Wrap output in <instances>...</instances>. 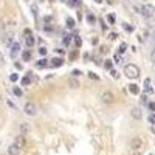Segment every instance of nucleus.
<instances>
[{
	"label": "nucleus",
	"mask_w": 155,
	"mask_h": 155,
	"mask_svg": "<svg viewBox=\"0 0 155 155\" xmlns=\"http://www.w3.org/2000/svg\"><path fill=\"white\" fill-rule=\"evenodd\" d=\"M124 75L130 79H135V78L140 76V68L136 65H133V64H129V65L124 67Z\"/></svg>",
	"instance_id": "1"
},
{
	"label": "nucleus",
	"mask_w": 155,
	"mask_h": 155,
	"mask_svg": "<svg viewBox=\"0 0 155 155\" xmlns=\"http://www.w3.org/2000/svg\"><path fill=\"white\" fill-rule=\"evenodd\" d=\"M23 112L26 115H30V116H34L36 113H37V107H36V104H33V103H26L23 106Z\"/></svg>",
	"instance_id": "2"
},
{
	"label": "nucleus",
	"mask_w": 155,
	"mask_h": 155,
	"mask_svg": "<svg viewBox=\"0 0 155 155\" xmlns=\"http://www.w3.org/2000/svg\"><path fill=\"white\" fill-rule=\"evenodd\" d=\"M99 99H101L104 104H112L113 99H115V96H113L112 92H103L101 95H99Z\"/></svg>",
	"instance_id": "3"
},
{
	"label": "nucleus",
	"mask_w": 155,
	"mask_h": 155,
	"mask_svg": "<svg viewBox=\"0 0 155 155\" xmlns=\"http://www.w3.org/2000/svg\"><path fill=\"white\" fill-rule=\"evenodd\" d=\"M140 11H141V14H143L144 17H152L154 13H155V8H154L152 5H143V6L140 8Z\"/></svg>",
	"instance_id": "4"
},
{
	"label": "nucleus",
	"mask_w": 155,
	"mask_h": 155,
	"mask_svg": "<svg viewBox=\"0 0 155 155\" xmlns=\"http://www.w3.org/2000/svg\"><path fill=\"white\" fill-rule=\"evenodd\" d=\"M143 148V140L140 138V136H135V138L130 140V149L133 151H140Z\"/></svg>",
	"instance_id": "5"
},
{
	"label": "nucleus",
	"mask_w": 155,
	"mask_h": 155,
	"mask_svg": "<svg viewBox=\"0 0 155 155\" xmlns=\"http://www.w3.org/2000/svg\"><path fill=\"white\" fill-rule=\"evenodd\" d=\"M14 144H16L20 151H22V149H25V148H26V136L19 135V136H17V138L14 140Z\"/></svg>",
	"instance_id": "6"
},
{
	"label": "nucleus",
	"mask_w": 155,
	"mask_h": 155,
	"mask_svg": "<svg viewBox=\"0 0 155 155\" xmlns=\"http://www.w3.org/2000/svg\"><path fill=\"white\" fill-rule=\"evenodd\" d=\"M8 155H20V149L13 143V144L10 146V148H8Z\"/></svg>",
	"instance_id": "7"
},
{
	"label": "nucleus",
	"mask_w": 155,
	"mask_h": 155,
	"mask_svg": "<svg viewBox=\"0 0 155 155\" xmlns=\"http://www.w3.org/2000/svg\"><path fill=\"white\" fill-rule=\"evenodd\" d=\"M47 67H48V61L47 59H39L37 62H36V68H39V70L47 68Z\"/></svg>",
	"instance_id": "8"
},
{
	"label": "nucleus",
	"mask_w": 155,
	"mask_h": 155,
	"mask_svg": "<svg viewBox=\"0 0 155 155\" xmlns=\"http://www.w3.org/2000/svg\"><path fill=\"white\" fill-rule=\"evenodd\" d=\"M19 130H20V135H26L30 132V124H26V123H22L20 126H19Z\"/></svg>",
	"instance_id": "9"
},
{
	"label": "nucleus",
	"mask_w": 155,
	"mask_h": 155,
	"mask_svg": "<svg viewBox=\"0 0 155 155\" xmlns=\"http://www.w3.org/2000/svg\"><path fill=\"white\" fill-rule=\"evenodd\" d=\"M19 50H20V43L19 42H14L13 45H11V58H14L17 53H19Z\"/></svg>",
	"instance_id": "10"
},
{
	"label": "nucleus",
	"mask_w": 155,
	"mask_h": 155,
	"mask_svg": "<svg viewBox=\"0 0 155 155\" xmlns=\"http://www.w3.org/2000/svg\"><path fill=\"white\" fill-rule=\"evenodd\" d=\"M130 115H132V116L135 118V120H140V118L143 116V115H141V110H140L138 107H133L132 110H130Z\"/></svg>",
	"instance_id": "11"
},
{
	"label": "nucleus",
	"mask_w": 155,
	"mask_h": 155,
	"mask_svg": "<svg viewBox=\"0 0 155 155\" xmlns=\"http://www.w3.org/2000/svg\"><path fill=\"white\" fill-rule=\"evenodd\" d=\"M34 42H36V39H34L33 34H31V36H25V43H26V47H33Z\"/></svg>",
	"instance_id": "12"
},
{
	"label": "nucleus",
	"mask_w": 155,
	"mask_h": 155,
	"mask_svg": "<svg viewBox=\"0 0 155 155\" xmlns=\"http://www.w3.org/2000/svg\"><path fill=\"white\" fill-rule=\"evenodd\" d=\"M144 92H146V93H152V92H154L152 87H151V79H149V78L144 79Z\"/></svg>",
	"instance_id": "13"
},
{
	"label": "nucleus",
	"mask_w": 155,
	"mask_h": 155,
	"mask_svg": "<svg viewBox=\"0 0 155 155\" xmlns=\"http://www.w3.org/2000/svg\"><path fill=\"white\" fill-rule=\"evenodd\" d=\"M30 82H31V73H28L25 78H22V81H20V84L25 87V85H30Z\"/></svg>",
	"instance_id": "14"
},
{
	"label": "nucleus",
	"mask_w": 155,
	"mask_h": 155,
	"mask_svg": "<svg viewBox=\"0 0 155 155\" xmlns=\"http://www.w3.org/2000/svg\"><path fill=\"white\" fill-rule=\"evenodd\" d=\"M22 61H23V62L31 61V51H30V50H26V51L22 53Z\"/></svg>",
	"instance_id": "15"
},
{
	"label": "nucleus",
	"mask_w": 155,
	"mask_h": 155,
	"mask_svg": "<svg viewBox=\"0 0 155 155\" xmlns=\"http://www.w3.org/2000/svg\"><path fill=\"white\" fill-rule=\"evenodd\" d=\"M129 92L132 95H138L140 93V88H138V85H136V84H130L129 85Z\"/></svg>",
	"instance_id": "16"
},
{
	"label": "nucleus",
	"mask_w": 155,
	"mask_h": 155,
	"mask_svg": "<svg viewBox=\"0 0 155 155\" xmlns=\"http://www.w3.org/2000/svg\"><path fill=\"white\" fill-rule=\"evenodd\" d=\"M62 62H64V59H61V58H54V59H51V65H53V67H61Z\"/></svg>",
	"instance_id": "17"
},
{
	"label": "nucleus",
	"mask_w": 155,
	"mask_h": 155,
	"mask_svg": "<svg viewBox=\"0 0 155 155\" xmlns=\"http://www.w3.org/2000/svg\"><path fill=\"white\" fill-rule=\"evenodd\" d=\"M68 84H70V87H71V88H78V87H79V82H78V81H76L75 78H71V79L68 81Z\"/></svg>",
	"instance_id": "18"
},
{
	"label": "nucleus",
	"mask_w": 155,
	"mask_h": 155,
	"mask_svg": "<svg viewBox=\"0 0 155 155\" xmlns=\"http://www.w3.org/2000/svg\"><path fill=\"white\" fill-rule=\"evenodd\" d=\"M73 37H75V39H73V42H75L76 47H81V45H82V40H81L79 36H73Z\"/></svg>",
	"instance_id": "19"
},
{
	"label": "nucleus",
	"mask_w": 155,
	"mask_h": 155,
	"mask_svg": "<svg viewBox=\"0 0 155 155\" xmlns=\"http://www.w3.org/2000/svg\"><path fill=\"white\" fill-rule=\"evenodd\" d=\"M71 37L73 36H64V39H62V42H64V45H70V42H71Z\"/></svg>",
	"instance_id": "20"
},
{
	"label": "nucleus",
	"mask_w": 155,
	"mask_h": 155,
	"mask_svg": "<svg viewBox=\"0 0 155 155\" xmlns=\"http://www.w3.org/2000/svg\"><path fill=\"white\" fill-rule=\"evenodd\" d=\"M126 50H127V43H126V42H123V43L120 45V48H118V53L121 54V53H124Z\"/></svg>",
	"instance_id": "21"
},
{
	"label": "nucleus",
	"mask_w": 155,
	"mask_h": 155,
	"mask_svg": "<svg viewBox=\"0 0 155 155\" xmlns=\"http://www.w3.org/2000/svg\"><path fill=\"white\" fill-rule=\"evenodd\" d=\"M87 22L93 25V23L96 22V19H95V16H93V14H87Z\"/></svg>",
	"instance_id": "22"
},
{
	"label": "nucleus",
	"mask_w": 155,
	"mask_h": 155,
	"mask_svg": "<svg viewBox=\"0 0 155 155\" xmlns=\"http://www.w3.org/2000/svg\"><path fill=\"white\" fill-rule=\"evenodd\" d=\"M75 19H71V17H68V19H67V26H68V28H73V26H75Z\"/></svg>",
	"instance_id": "23"
},
{
	"label": "nucleus",
	"mask_w": 155,
	"mask_h": 155,
	"mask_svg": "<svg viewBox=\"0 0 155 155\" xmlns=\"http://www.w3.org/2000/svg\"><path fill=\"white\" fill-rule=\"evenodd\" d=\"M13 93H14L16 96H22V90H20L19 87H14V88H13Z\"/></svg>",
	"instance_id": "24"
},
{
	"label": "nucleus",
	"mask_w": 155,
	"mask_h": 155,
	"mask_svg": "<svg viewBox=\"0 0 155 155\" xmlns=\"http://www.w3.org/2000/svg\"><path fill=\"white\" fill-rule=\"evenodd\" d=\"M107 20H109V23H112V25H113V23H115V20H116V19H115V14H109V16H107Z\"/></svg>",
	"instance_id": "25"
},
{
	"label": "nucleus",
	"mask_w": 155,
	"mask_h": 155,
	"mask_svg": "<svg viewBox=\"0 0 155 155\" xmlns=\"http://www.w3.org/2000/svg\"><path fill=\"white\" fill-rule=\"evenodd\" d=\"M112 65H113L112 61H106V64H104V67H106L107 70H112Z\"/></svg>",
	"instance_id": "26"
},
{
	"label": "nucleus",
	"mask_w": 155,
	"mask_h": 155,
	"mask_svg": "<svg viewBox=\"0 0 155 155\" xmlns=\"http://www.w3.org/2000/svg\"><path fill=\"white\" fill-rule=\"evenodd\" d=\"M124 30H126V31H129V33H132V31H133V26H132V25H129V23H124Z\"/></svg>",
	"instance_id": "27"
},
{
	"label": "nucleus",
	"mask_w": 155,
	"mask_h": 155,
	"mask_svg": "<svg viewBox=\"0 0 155 155\" xmlns=\"http://www.w3.org/2000/svg\"><path fill=\"white\" fill-rule=\"evenodd\" d=\"M76 58H78V50H76V51H71V53H70V61H75Z\"/></svg>",
	"instance_id": "28"
},
{
	"label": "nucleus",
	"mask_w": 155,
	"mask_h": 155,
	"mask_svg": "<svg viewBox=\"0 0 155 155\" xmlns=\"http://www.w3.org/2000/svg\"><path fill=\"white\" fill-rule=\"evenodd\" d=\"M10 79L13 81V82H16V81H19V75H17V73H13V75L10 76Z\"/></svg>",
	"instance_id": "29"
},
{
	"label": "nucleus",
	"mask_w": 155,
	"mask_h": 155,
	"mask_svg": "<svg viewBox=\"0 0 155 155\" xmlns=\"http://www.w3.org/2000/svg\"><path fill=\"white\" fill-rule=\"evenodd\" d=\"M81 75H82V73H81V70H73V71H71V76H73V78L81 76Z\"/></svg>",
	"instance_id": "30"
},
{
	"label": "nucleus",
	"mask_w": 155,
	"mask_h": 155,
	"mask_svg": "<svg viewBox=\"0 0 155 155\" xmlns=\"http://www.w3.org/2000/svg\"><path fill=\"white\" fill-rule=\"evenodd\" d=\"M148 121H149L151 124H155V115H154V113H151V115H149V118H148Z\"/></svg>",
	"instance_id": "31"
},
{
	"label": "nucleus",
	"mask_w": 155,
	"mask_h": 155,
	"mask_svg": "<svg viewBox=\"0 0 155 155\" xmlns=\"http://www.w3.org/2000/svg\"><path fill=\"white\" fill-rule=\"evenodd\" d=\"M148 107L151 112H155V103H148Z\"/></svg>",
	"instance_id": "32"
},
{
	"label": "nucleus",
	"mask_w": 155,
	"mask_h": 155,
	"mask_svg": "<svg viewBox=\"0 0 155 155\" xmlns=\"http://www.w3.org/2000/svg\"><path fill=\"white\" fill-rule=\"evenodd\" d=\"M39 54L45 56V54H47V48H45V47H40V48H39Z\"/></svg>",
	"instance_id": "33"
},
{
	"label": "nucleus",
	"mask_w": 155,
	"mask_h": 155,
	"mask_svg": "<svg viewBox=\"0 0 155 155\" xmlns=\"http://www.w3.org/2000/svg\"><path fill=\"white\" fill-rule=\"evenodd\" d=\"M118 37V34L116 33H110V34H109V39H110V40H115Z\"/></svg>",
	"instance_id": "34"
},
{
	"label": "nucleus",
	"mask_w": 155,
	"mask_h": 155,
	"mask_svg": "<svg viewBox=\"0 0 155 155\" xmlns=\"http://www.w3.org/2000/svg\"><path fill=\"white\" fill-rule=\"evenodd\" d=\"M151 61H152V62L155 64V48H154V50L151 51Z\"/></svg>",
	"instance_id": "35"
},
{
	"label": "nucleus",
	"mask_w": 155,
	"mask_h": 155,
	"mask_svg": "<svg viewBox=\"0 0 155 155\" xmlns=\"http://www.w3.org/2000/svg\"><path fill=\"white\" fill-rule=\"evenodd\" d=\"M81 3V0H73V2L70 3V6H76V5H79Z\"/></svg>",
	"instance_id": "36"
},
{
	"label": "nucleus",
	"mask_w": 155,
	"mask_h": 155,
	"mask_svg": "<svg viewBox=\"0 0 155 155\" xmlns=\"http://www.w3.org/2000/svg\"><path fill=\"white\" fill-rule=\"evenodd\" d=\"M88 76H90V78H92V79H98V76L95 75V73H93V71H88Z\"/></svg>",
	"instance_id": "37"
},
{
	"label": "nucleus",
	"mask_w": 155,
	"mask_h": 155,
	"mask_svg": "<svg viewBox=\"0 0 155 155\" xmlns=\"http://www.w3.org/2000/svg\"><path fill=\"white\" fill-rule=\"evenodd\" d=\"M115 62H116V64H120V62H121V58H120V54H115Z\"/></svg>",
	"instance_id": "38"
},
{
	"label": "nucleus",
	"mask_w": 155,
	"mask_h": 155,
	"mask_svg": "<svg viewBox=\"0 0 155 155\" xmlns=\"http://www.w3.org/2000/svg\"><path fill=\"white\" fill-rule=\"evenodd\" d=\"M141 103H143V104H148V98H146L144 95L141 96Z\"/></svg>",
	"instance_id": "39"
},
{
	"label": "nucleus",
	"mask_w": 155,
	"mask_h": 155,
	"mask_svg": "<svg viewBox=\"0 0 155 155\" xmlns=\"http://www.w3.org/2000/svg\"><path fill=\"white\" fill-rule=\"evenodd\" d=\"M23 36H31V30H25V31H23Z\"/></svg>",
	"instance_id": "40"
},
{
	"label": "nucleus",
	"mask_w": 155,
	"mask_h": 155,
	"mask_svg": "<svg viewBox=\"0 0 155 155\" xmlns=\"http://www.w3.org/2000/svg\"><path fill=\"white\" fill-rule=\"evenodd\" d=\"M45 31H53V26H50V25H47V26H45Z\"/></svg>",
	"instance_id": "41"
},
{
	"label": "nucleus",
	"mask_w": 155,
	"mask_h": 155,
	"mask_svg": "<svg viewBox=\"0 0 155 155\" xmlns=\"http://www.w3.org/2000/svg\"><path fill=\"white\" fill-rule=\"evenodd\" d=\"M3 62H5V58H3V54L0 53V64H3Z\"/></svg>",
	"instance_id": "42"
},
{
	"label": "nucleus",
	"mask_w": 155,
	"mask_h": 155,
	"mask_svg": "<svg viewBox=\"0 0 155 155\" xmlns=\"http://www.w3.org/2000/svg\"><path fill=\"white\" fill-rule=\"evenodd\" d=\"M110 75H112V76H113V78H116V71H115V70H113V68H112V70H110Z\"/></svg>",
	"instance_id": "43"
},
{
	"label": "nucleus",
	"mask_w": 155,
	"mask_h": 155,
	"mask_svg": "<svg viewBox=\"0 0 155 155\" xmlns=\"http://www.w3.org/2000/svg\"><path fill=\"white\" fill-rule=\"evenodd\" d=\"M132 155H141V154H140L138 151H133V154H132Z\"/></svg>",
	"instance_id": "44"
},
{
	"label": "nucleus",
	"mask_w": 155,
	"mask_h": 155,
	"mask_svg": "<svg viewBox=\"0 0 155 155\" xmlns=\"http://www.w3.org/2000/svg\"><path fill=\"white\" fill-rule=\"evenodd\" d=\"M95 2H96V3H103V0H95Z\"/></svg>",
	"instance_id": "45"
},
{
	"label": "nucleus",
	"mask_w": 155,
	"mask_h": 155,
	"mask_svg": "<svg viewBox=\"0 0 155 155\" xmlns=\"http://www.w3.org/2000/svg\"><path fill=\"white\" fill-rule=\"evenodd\" d=\"M3 6V0H0V8H2Z\"/></svg>",
	"instance_id": "46"
},
{
	"label": "nucleus",
	"mask_w": 155,
	"mask_h": 155,
	"mask_svg": "<svg viewBox=\"0 0 155 155\" xmlns=\"http://www.w3.org/2000/svg\"><path fill=\"white\" fill-rule=\"evenodd\" d=\"M107 3H110V5H112V3H113V0H107Z\"/></svg>",
	"instance_id": "47"
},
{
	"label": "nucleus",
	"mask_w": 155,
	"mask_h": 155,
	"mask_svg": "<svg viewBox=\"0 0 155 155\" xmlns=\"http://www.w3.org/2000/svg\"><path fill=\"white\" fill-rule=\"evenodd\" d=\"M0 104H2V95H0Z\"/></svg>",
	"instance_id": "48"
},
{
	"label": "nucleus",
	"mask_w": 155,
	"mask_h": 155,
	"mask_svg": "<svg viewBox=\"0 0 155 155\" xmlns=\"http://www.w3.org/2000/svg\"><path fill=\"white\" fill-rule=\"evenodd\" d=\"M154 40H155V34H154Z\"/></svg>",
	"instance_id": "49"
}]
</instances>
